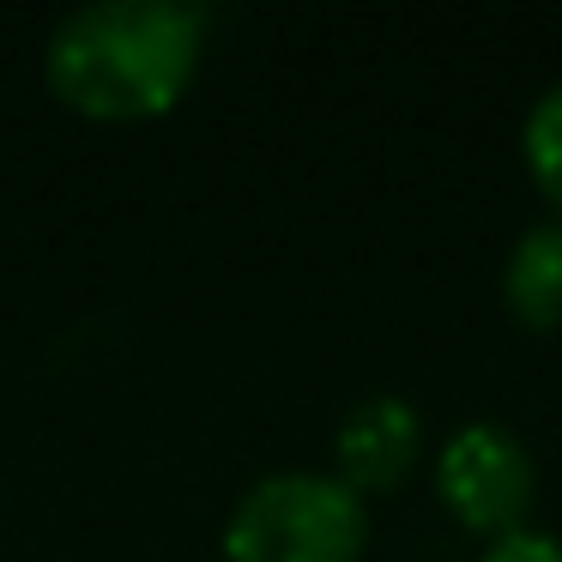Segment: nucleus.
<instances>
[{
    "label": "nucleus",
    "instance_id": "nucleus-1",
    "mask_svg": "<svg viewBox=\"0 0 562 562\" xmlns=\"http://www.w3.org/2000/svg\"><path fill=\"white\" fill-rule=\"evenodd\" d=\"M206 13L182 0H103L55 25L43 79L86 122H151L188 98Z\"/></svg>",
    "mask_w": 562,
    "mask_h": 562
},
{
    "label": "nucleus",
    "instance_id": "nucleus-2",
    "mask_svg": "<svg viewBox=\"0 0 562 562\" xmlns=\"http://www.w3.org/2000/svg\"><path fill=\"white\" fill-rule=\"evenodd\" d=\"M369 550V502L339 472L284 465L236 496L224 520L231 562H357Z\"/></svg>",
    "mask_w": 562,
    "mask_h": 562
},
{
    "label": "nucleus",
    "instance_id": "nucleus-3",
    "mask_svg": "<svg viewBox=\"0 0 562 562\" xmlns=\"http://www.w3.org/2000/svg\"><path fill=\"white\" fill-rule=\"evenodd\" d=\"M436 496L465 532L508 538L532 526L538 508V460L526 436L502 417H465L436 448Z\"/></svg>",
    "mask_w": 562,
    "mask_h": 562
},
{
    "label": "nucleus",
    "instance_id": "nucleus-4",
    "mask_svg": "<svg viewBox=\"0 0 562 562\" xmlns=\"http://www.w3.org/2000/svg\"><path fill=\"white\" fill-rule=\"evenodd\" d=\"M424 460V412L405 393H363L351 412L339 417L333 436V472L357 490V496H381L400 490Z\"/></svg>",
    "mask_w": 562,
    "mask_h": 562
},
{
    "label": "nucleus",
    "instance_id": "nucleus-5",
    "mask_svg": "<svg viewBox=\"0 0 562 562\" xmlns=\"http://www.w3.org/2000/svg\"><path fill=\"white\" fill-rule=\"evenodd\" d=\"M502 303L532 333L562 327V218L557 212L514 236L508 260H502Z\"/></svg>",
    "mask_w": 562,
    "mask_h": 562
},
{
    "label": "nucleus",
    "instance_id": "nucleus-6",
    "mask_svg": "<svg viewBox=\"0 0 562 562\" xmlns=\"http://www.w3.org/2000/svg\"><path fill=\"white\" fill-rule=\"evenodd\" d=\"M520 158H526V176L538 182V194H544L562 218V79H550V86L526 103Z\"/></svg>",
    "mask_w": 562,
    "mask_h": 562
},
{
    "label": "nucleus",
    "instance_id": "nucleus-7",
    "mask_svg": "<svg viewBox=\"0 0 562 562\" xmlns=\"http://www.w3.org/2000/svg\"><path fill=\"white\" fill-rule=\"evenodd\" d=\"M477 562H562V538L544 532V526H520L508 538H490L477 550Z\"/></svg>",
    "mask_w": 562,
    "mask_h": 562
}]
</instances>
